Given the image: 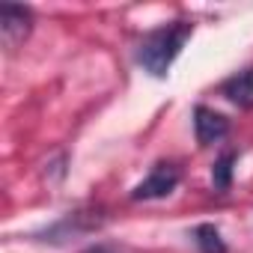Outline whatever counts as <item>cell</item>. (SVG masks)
<instances>
[{"mask_svg": "<svg viewBox=\"0 0 253 253\" xmlns=\"http://www.w3.org/2000/svg\"><path fill=\"white\" fill-rule=\"evenodd\" d=\"M194 134L200 146H214L229 134V119L206 104H197L194 107Z\"/></svg>", "mask_w": 253, "mask_h": 253, "instance_id": "obj_5", "label": "cell"}, {"mask_svg": "<svg viewBox=\"0 0 253 253\" xmlns=\"http://www.w3.org/2000/svg\"><path fill=\"white\" fill-rule=\"evenodd\" d=\"M220 95L226 101H232L235 107L250 110L253 107V66L250 69H241V72H232L220 84Z\"/></svg>", "mask_w": 253, "mask_h": 253, "instance_id": "obj_6", "label": "cell"}, {"mask_svg": "<svg viewBox=\"0 0 253 253\" xmlns=\"http://www.w3.org/2000/svg\"><path fill=\"white\" fill-rule=\"evenodd\" d=\"M179 182H182V170H179L173 161H158V164L149 170V176L131 188L128 200H134V203L164 200V197H170V194L179 188Z\"/></svg>", "mask_w": 253, "mask_h": 253, "instance_id": "obj_3", "label": "cell"}, {"mask_svg": "<svg viewBox=\"0 0 253 253\" xmlns=\"http://www.w3.org/2000/svg\"><path fill=\"white\" fill-rule=\"evenodd\" d=\"M86 253H113V247H107V244H95V247H89Z\"/></svg>", "mask_w": 253, "mask_h": 253, "instance_id": "obj_9", "label": "cell"}, {"mask_svg": "<svg viewBox=\"0 0 253 253\" xmlns=\"http://www.w3.org/2000/svg\"><path fill=\"white\" fill-rule=\"evenodd\" d=\"M188 235L200 253H229V247H226V241L214 223H197Z\"/></svg>", "mask_w": 253, "mask_h": 253, "instance_id": "obj_7", "label": "cell"}, {"mask_svg": "<svg viewBox=\"0 0 253 253\" xmlns=\"http://www.w3.org/2000/svg\"><path fill=\"white\" fill-rule=\"evenodd\" d=\"M30 33H33V9L30 6H18V3L0 6V36H3L6 51H15Z\"/></svg>", "mask_w": 253, "mask_h": 253, "instance_id": "obj_4", "label": "cell"}, {"mask_svg": "<svg viewBox=\"0 0 253 253\" xmlns=\"http://www.w3.org/2000/svg\"><path fill=\"white\" fill-rule=\"evenodd\" d=\"M235 161H238V152H235V149H226V152H220V158L211 164V188H214V194H226V191L232 188Z\"/></svg>", "mask_w": 253, "mask_h": 253, "instance_id": "obj_8", "label": "cell"}, {"mask_svg": "<svg viewBox=\"0 0 253 253\" xmlns=\"http://www.w3.org/2000/svg\"><path fill=\"white\" fill-rule=\"evenodd\" d=\"M104 220H107V214H104V209H101V206L75 209V211L63 214L57 223L45 226L42 232H33V238H36V241H45V244H57V247H60V244L78 241V238H84V235H89V232L101 229V226H104Z\"/></svg>", "mask_w": 253, "mask_h": 253, "instance_id": "obj_2", "label": "cell"}, {"mask_svg": "<svg viewBox=\"0 0 253 253\" xmlns=\"http://www.w3.org/2000/svg\"><path fill=\"white\" fill-rule=\"evenodd\" d=\"M191 33H194V21H188V18H179V21H170V24L149 30L134 48V63L146 75L164 81L170 75L176 57L182 54L185 42L191 39Z\"/></svg>", "mask_w": 253, "mask_h": 253, "instance_id": "obj_1", "label": "cell"}]
</instances>
